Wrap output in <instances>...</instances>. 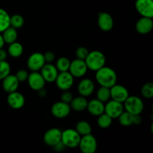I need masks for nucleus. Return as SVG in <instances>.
Segmentation results:
<instances>
[{
	"mask_svg": "<svg viewBox=\"0 0 153 153\" xmlns=\"http://www.w3.org/2000/svg\"><path fill=\"white\" fill-rule=\"evenodd\" d=\"M96 80L100 86L110 88L117 84V76L113 69L104 66L96 71Z\"/></svg>",
	"mask_w": 153,
	"mask_h": 153,
	"instance_id": "f257e3e1",
	"label": "nucleus"
},
{
	"mask_svg": "<svg viewBox=\"0 0 153 153\" xmlns=\"http://www.w3.org/2000/svg\"><path fill=\"white\" fill-rule=\"evenodd\" d=\"M85 61L88 70L96 72L104 67L106 63V58L104 53L100 51L94 50L89 52Z\"/></svg>",
	"mask_w": 153,
	"mask_h": 153,
	"instance_id": "f03ea898",
	"label": "nucleus"
},
{
	"mask_svg": "<svg viewBox=\"0 0 153 153\" xmlns=\"http://www.w3.org/2000/svg\"><path fill=\"white\" fill-rule=\"evenodd\" d=\"M123 107L126 111L131 114H140L144 108L143 102L140 98L135 96H128L124 102Z\"/></svg>",
	"mask_w": 153,
	"mask_h": 153,
	"instance_id": "7ed1b4c3",
	"label": "nucleus"
},
{
	"mask_svg": "<svg viewBox=\"0 0 153 153\" xmlns=\"http://www.w3.org/2000/svg\"><path fill=\"white\" fill-rule=\"evenodd\" d=\"M82 136L73 128H67L62 131L61 134V141L66 147L76 148L79 146V141Z\"/></svg>",
	"mask_w": 153,
	"mask_h": 153,
	"instance_id": "20e7f679",
	"label": "nucleus"
},
{
	"mask_svg": "<svg viewBox=\"0 0 153 153\" xmlns=\"http://www.w3.org/2000/svg\"><path fill=\"white\" fill-rule=\"evenodd\" d=\"M78 146L83 153H94L97 149V139L91 134L83 135L81 137Z\"/></svg>",
	"mask_w": 153,
	"mask_h": 153,
	"instance_id": "39448f33",
	"label": "nucleus"
},
{
	"mask_svg": "<svg viewBox=\"0 0 153 153\" xmlns=\"http://www.w3.org/2000/svg\"><path fill=\"white\" fill-rule=\"evenodd\" d=\"M57 87L61 91H68L72 88L74 82V77L69 71L60 72L55 79Z\"/></svg>",
	"mask_w": 153,
	"mask_h": 153,
	"instance_id": "423d86ee",
	"label": "nucleus"
},
{
	"mask_svg": "<svg viewBox=\"0 0 153 153\" xmlns=\"http://www.w3.org/2000/svg\"><path fill=\"white\" fill-rule=\"evenodd\" d=\"M88 70L85 60L76 58L70 62L69 72L74 78H82L86 74Z\"/></svg>",
	"mask_w": 153,
	"mask_h": 153,
	"instance_id": "0eeeda50",
	"label": "nucleus"
},
{
	"mask_svg": "<svg viewBox=\"0 0 153 153\" xmlns=\"http://www.w3.org/2000/svg\"><path fill=\"white\" fill-rule=\"evenodd\" d=\"M71 111L70 104L62 101L54 103L51 108V112L55 117L58 119H64L67 117Z\"/></svg>",
	"mask_w": 153,
	"mask_h": 153,
	"instance_id": "6e6552de",
	"label": "nucleus"
},
{
	"mask_svg": "<svg viewBox=\"0 0 153 153\" xmlns=\"http://www.w3.org/2000/svg\"><path fill=\"white\" fill-rule=\"evenodd\" d=\"M124 111L123 105L122 102L111 100L107 102L105 105V113L110 116L112 119H117Z\"/></svg>",
	"mask_w": 153,
	"mask_h": 153,
	"instance_id": "1a4fd4ad",
	"label": "nucleus"
},
{
	"mask_svg": "<svg viewBox=\"0 0 153 153\" xmlns=\"http://www.w3.org/2000/svg\"><path fill=\"white\" fill-rule=\"evenodd\" d=\"M27 81L30 88L35 91L44 88L46 84V81L39 71H31V73L28 74Z\"/></svg>",
	"mask_w": 153,
	"mask_h": 153,
	"instance_id": "9d476101",
	"label": "nucleus"
},
{
	"mask_svg": "<svg viewBox=\"0 0 153 153\" xmlns=\"http://www.w3.org/2000/svg\"><path fill=\"white\" fill-rule=\"evenodd\" d=\"M46 64L43 54L34 52L31 54L27 61V67L31 71H40L43 66Z\"/></svg>",
	"mask_w": 153,
	"mask_h": 153,
	"instance_id": "9b49d317",
	"label": "nucleus"
},
{
	"mask_svg": "<svg viewBox=\"0 0 153 153\" xmlns=\"http://www.w3.org/2000/svg\"><path fill=\"white\" fill-rule=\"evenodd\" d=\"M135 8L137 11L145 17H153L152 0H136Z\"/></svg>",
	"mask_w": 153,
	"mask_h": 153,
	"instance_id": "f8f14e48",
	"label": "nucleus"
},
{
	"mask_svg": "<svg viewBox=\"0 0 153 153\" xmlns=\"http://www.w3.org/2000/svg\"><path fill=\"white\" fill-rule=\"evenodd\" d=\"M110 92L111 98L112 100L122 103H123L129 96L126 88L121 85H117V84L110 88Z\"/></svg>",
	"mask_w": 153,
	"mask_h": 153,
	"instance_id": "ddd939ff",
	"label": "nucleus"
},
{
	"mask_svg": "<svg viewBox=\"0 0 153 153\" xmlns=\"http://www.w3.org/2000/svg\"><path fill=\"white\" fill-rule=\"evenodd\" d=\"M62 131L57 128H52L46 131L43 135V141L47 146H54L61 140Z\"/></svg>",
	"mask_w": 153,
	"mask_h": 153,
	"instance_id": "4468645a",
	"label": "nucleus"
},
{
	"mask_svg": "<svg viewBox=\"0 0 153 153\" xmlns=\"http://www.w3.org/2000/svg\"><path fill=\"white\" fill-rule=\"evenodd\" d=\"M7 102L11 108L18 110L22 108L25 105V97L19 92L14 91L8 94L7 97Z\"/></svg>",
	"mask_w": 153,
	"mask_h": 153,
	"instance_id": "2eb2a0df",
	"label": "nucleus"
},
{
	"mask_svg": "<svg viewBox=\"0 0 153 153\" xmlns=\"http://www.w3.org/2000/svg\"><path fill=\"white\" fill-rule=\"evenodd\" d=\"M40 73L46 82H55L58 75V70L55 65L52 64H45L40 70Z\"/></svg>",
	"mask_w": 153,
	"mask_h": 153,
	"instance_id": "dca6fc26",
	"label": "nucleus"
},
{
	"mask_svg": "<svg viewBox=\"0 0 153 153\" xmlns=\"http://www.w3.org/2000/svg\"><path fill=\"white\" fill-rule=\"evenodd\" d=\"M97 22L100 29L103 31H109L114 26V19L110 13L101 12L98 14Z\"/></svg>",
	"mask_w": 153,
	"mask_h": 153,
	"instance_id": "f3484780",
	"label": "nucleus"
},
{
	"mask_svg": "<svg viewBox=\"0 0 153 153\" xmlns=\"http://www.w3.org/2000/svg\"><path fill=\"white\" fill-rule=\"evenodd\" d=\"M153 21L152 18L142 16L136 22L135 28L137 32L140 34H149L152 30Z\"/></svg>",
	"mask_w": 153,
	"mask_h": 153,
	"instance_id": "a211bd4d",
	"label": "nucleus"
},
{
	"mask_svg": "<svg viewBox=\"0 0 153 153\" xmlns=\"http://www.w3.org/2000/svg\"><path fill=\"white\" fill-rule=\"evenodd\" d=\"M94 88H95V85L91 79H84L79 83L78 92L82 97H88L94 93Z\"/></svg>",
	"mask_w": 153,
	"mask_h": 153,
	"instance_id": "6ab92c4d",
	"label": "nucleus"
},
{
	"mask_svg": "<svg viewBox=\"0 0 153 153\" xmlns=\"http://www.w3.org/2000/svg\"><path fill=\"white\" fill-rule=\"evenodd\" d=\"M19 81L17 80L15 75H10L6 76L2 79V88L5 92L10 93L16 91L19 87Z\"/></svg>",
	"mask_w": 153,
	"mask_h": 153,
	"instance_id": "aec40b11",
	"label": "nucleus"
},
{
	"mask_svg": "<svg viewBox=\"0 0 153 153\" xmlns=\"http://www.w3.org/2000/svg\"><path fill=\"white\" fill-rule=\"evenodd\" d=\"M88 112L94 116L98 117L99 115L102 114L105 111V105L104 102L100 101L97 99L92 100L88 102L87 106Z\"/></svg>",
	"mask_w": 153,
	"mask_h": 153,
	"instance_id": "412c9836",
	"label": "nucleus"
},
{
	"mask_svg": "<svg viewBox=\"0 0 153 153\" xmlns=\"http://www.w3.org/2000/svg\"><path fill=\"white\" fill-rule=\"evenodd\" d=\"M88 102L86 97L80 96L76 98H73L72 101L70 102V108L76 111H83L87 109Z\"/></svg>",
	"mask_w": 153,
	"mask_h": 153,
	"instance_id": "4be33fe9",
	"label": "nucleus"
},
{
	"mask_svg": "<svg viewBox=\"0 0 153 153\" xmlns=\"http://www.w3.org/2000/svg\"><path fill=\"white\" fill-rule=\"evenodd\" d=\"M1 33H2L1 35H2L4 43L10 44V43L16 41V39H17V31H16V28H13V27L10 25L8 28H6Z\"/></svg>",
	"mask_w": 153,
	"mask_h": 153,
	"instance_id": "5701e85b",
	"label": "nucleus"
},
{
	"mask_svg": "<svg viewBox=\"0 0 153 153\" xmlns=\"http://www.w3.org/2000/svg\"><path fill=\"white\" fill-rule=\"evenodd\" d=\"M7 53L13 58H19L23 53V46L19 42L10 43L7 49Z\"/></svg>",
	"mask_w": 153,
	"mask_h": 153,
	"instance_id": "b1692460",
	"label": "nucleus"
},
{
	"mask_svg": "<svg viewBox=\"0 0 153 153\" xmlns=\"http://www.w3.org/2000/svg\"><path fill=\"white\" fill-rule=\"evenodd\" d=\"M10 17L9 13L4 9L0 7V33L10 26Z\"/></svg>",
	"mask_w": 153,
	"mask_h": 153,
	"instance_id": "393cba45",
	"label": "nucleus"
},
{
	"mask_svg": "<svg viewBox=\"0 0 153 153\" xmlns=\"http://www.w3.org/2000/svg\"><path fill=\"white\" fill-rule=\"evenodd\" d=\"M76 131L80 134L81 136L86 135V134H91L92 128L88 122L85 120L79 121L76 126Z\"/></svg>",
	"mask_w": 153,
	"mask_h": 153,
	"instance_id": "a878e982",
	"label": "nucleus"
},
{
	"mask_svg": "<svg viewBox=\"0 0 153 153\" xmlns=\"http://www.w3.org/2000/svg\"><path fill=\"white\" fill-rule=\"evenodd\" d=\"M118 119L120 125L123 126H129L134 124V114L128 113L126 111H123Z\"/></svg>",
	"mask_w": 153,
	"mask_h": 153,
	"instance_id": "bb28decb",
	"label": "nucleus"
},
{
	"mask_svg": "<svg viewBox=\"0 0 153 153\" xmlns=\"http://www.w3.org/2000/svg\"><path fill=\"white\" fill-rule=\"evenodd\" d=\"M111 98L110 88L101 86L97 92V99L102 102H107Z\"/></svg>",
	"mask_w": 153,
	"mask_h": 153,
	"instance_id": "cd10ccee",
	"label": "nucleus"
},
{
	"mask_svg": "<svg viewBox=\"0 0 153 153\" xmlns=\"http://www.w3.org/2000/svg\"><path fill=\"white\" fill-rule=\"evenodd\" d=\"M112 120H113V119L104 112V113H102V114L98 116L97 124H98V126L100 128H107L111 125Z\"/></svg>",
	"mask_w": 153,
	"mask_h": 153,
	"instance_id": "c85d7f7f",
	"label": "nucleus"
},
{
	"mask_svg": "<svg viewBox=\"0 0 153 153\" xmlns=\"http://www.w3.org/2000/svg\"><path fill=\"white\" fill-rule=\"evenodd\" d=\"M70 59H68L66 57H61L58 59L56 62V68L58 69V72H66L69 71V68H70Z\"/></svg>",
	"mask_w": 153,
	"mask_h": 153,
	"instance_id": "c756f323",
	"label": "nucleus"
},
{
	"mask_svg": "<svg viewBox=\"0 0 153 153\" xmlns=\"http://www.w3.org/2000/svg\"><path fill=\"white\" fill-rule=\"evenodd\" d=\"M24 18L22 16L19 14H13L10 17V25L13 28L18 29L23 26L24 25Z\"/></svg>",
	"mask_w": 153,
	"mask_h": 153,
	"instance_id": "7c9ffc66",
	"label": "nucleus"
},
{
	"mask_svg": "<svg viewBox=\"0 0 153 153\" xmlns=\"http://www.w3.org/2000/svg\"><path fill=\"white\" fill-rule=\"evenodd\" d=\"M10 73V66L7 61H0V80L8 76Z\"/></svg>",
	"mask_w": 153,
	"mask_h": 153,
	"instance_id": "2f4dec72",
	"label": "nucleus"
},
{
	"mask_svg": "<svg viewBox=\"0 0 153 153\" xmlns=\"http://www.w3.org/2000/svg\"><path fill=\"white\" fill-rule=\"evenodd\" d=\"M141 94L144 98L151 99L153 97V84L148 82L141 88Z\"/></svg>",
	"mask_w": 153,
	"mask_h": 153,
	"instance_id": "473e14b6",
	"label": "nucleus"
},
{
	"mask_svg": "<svg viewBox=\"0 0 153 153\" xmlns=\"http://www.w3.org/2000/svg\"><path fill=\"white\" fill-rule=\"evenodd\" d=\"M89 51L86 47L84 46H80L76 50V58H79L81 60H85L86 57L88 56Z\"/></svg>",
	"mask_w": 153,
	"mask_h": 153,
	"instance_id": "72a5a7b5",
	"label": "nucleus"
},
{
	"mask_svg": "<svg viewBox=\"0 0 153 153\" xmlns=\"http://www.w3.org/2000/svg\"><path fill=\"white\" fill-rule=\"evenodd\" d=\"M15 76L16 77L17 80L19 81V82H25L28 79V73L26 70H18L17 73H16Z\"/></svg>",
	"mask_w": 153,
	"mask_h": 153,
	"instance_id": "f704fd0d",
	"label": "nucleus"
},
{
	"mask_svg": "<svg viewBox=\"0 0 153 153\" xmlns=\"http://www.w3.org/2000/svg\"><path fill=\"white\" fill-rule=\"evenodd\" d=\"M73 94H72L70 91H64V93H63L61 96V101L70 104V102L73 100Z\"/></svg>",
	"mask_w": 153,
	"mask_h": 153,
	"instance_id": "c9c22d12",
	"label": "nucleus"
},
{
	"mask_svg": "<svg viewBox=\"0 0 153 153\" xmlns=\"http://www.w3.org/2000/svg\"><path fill=\"white\" fill-rule=\"evenodd\" d=\"M43 57H44V59L46 62L51 63L55 60V55L53 52L48 51V52H46L44 54H43Z\"/></svg>",
	"mask_w": 153,
	"mask_h": 153,
	"instance_id": "e433bc0d",
	"label": "nucleus"
},
{
	"mask_svg": "<svg viewBox=\"0 0 153 153\" xmlns=\"http://www.w3.org/2000/svg\"><path fill=\"white\" fill-rule=\"evenodd\" d=\"M52 148H53L54 150H55L56 152H62V151L65 149L66 146L63 143V142L61 140L59 143H58L57 144H55V146H52Z\"/></svg>",
	"mask_w": 153,
	"mask_h": 153,
	"instance_id": "4c0bfd02",
	"label": "nucleus"
},
{
	"mask_svg": "<svg viewBox=\"0 0 153 153\" xmlns=\"http://www.w3.org/2000/svg\"><path fill=\"white\" fill-rule=\"evenodd\" d=\"M7 53L2 48L0 49V61H5L7 59Z\"/></svg>",
	"mask_w": 153,
	"mask_h": 153,
	"instance_id": "58836bf2",
	"label": "nucleus"
},
{
	"mask_svg": "<svg viewBox=\"0 0 153 153\" xmlns=\"http://www.w3.org/2000/svg\"><path fill=\"white\" fill-rule=\"evenodd\" d=\"M142 119L140 114L134 115V125H139L141 123Z\"/></svg>",
	"mask_w": 153,
	"mask_h": 153,
	"instance_id": "ea45409f",
	"label": "nucleus"
},
{
	"mask_svg": "<svg viewBox=\"0 0 153 153\" xmlns=\"http://www.w3.org/2000/svg\"><path fill=\"white\" fill-rule=\"evenodd\" d=\"M37 92H38V95L41 97H45V96L46 95V91L44 89V88L39 90V91H37Z\"/></svg>",
	"mask_w": 153,
	"mask_h": 153,
	"instance_id": "a19ab883",
	"label": "nucleus"
},
{
	"mask_svg": "<svg viewBox=\"0 0 153 153\" xmlns=\"http://www.w3.org/2000/svg\"><path fill=\"white\" fill-rule=\"evenodd\" d=\"M4 44V40H3L2 35H1V34L0 33V49L3 47Z\"/></svg>",
	"mask_w": 153,
	"mask_h": 153,
	"instance_id": "79ce46f5",
	"label": "nucleus"
}]
</instances>
